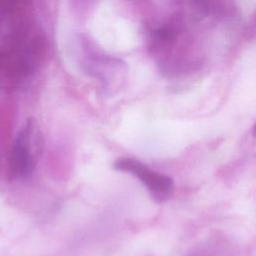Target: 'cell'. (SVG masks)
Segmentation results:
<instances>
[{
    "label": "cell",
    "instance_id": "6da1fadb",
    "mask_svg": "<svg viewBox=\"0 0 256 256\" xmlns=\"http://www.w3.org/2000/svg\"><path fill=\"white\" fill-rule=\"evenodd\" d=\"M2 33L0 84L15 87L38 70L46 52V41L31 19Z\"/></svg>",
    "mask_w": 256,
    "mask_h": 256
},
{
    "label": "cell",
    "instance_id": "7a4b0ae2",
    "mask_svg": "<svg viewBox=\"0 0 256 256\" xmlns=\"http://www.w3.org/2000/svg\"><path fill=\"white\" fill-rule=\"evenodd\" d=\"M43 148L41 128L35 119L30 118L18 131L8 152V177L11 180L29 177L41 157Z\"/></svg>",
    "mask_w": 256,
    "mask_h": 256
},
{
    "label": "cell",
    "instance_id": "3957f363",
    "mask_svg": "<svg viewBox=\"0 0 256 256\" xmlns=\"http://www.w3.org/2000/svg\"><path fill=\"white\" fill-rule=\"evenodd\" d=\"M113 167L117 171L132 174L139 179L148 190L151 198L157 203L167 201L173 194L174 183L171 177L150 169L135 158H119L114 162Z\"/></svg>",
    "mask_w": 256,
    "mask_h": 256
},
{
    "label": "cell",
    "instance_id": "277c9868",
    "mask_svg": "<svg viewBox=\"0 0 256 256\" xmlns=\"http://www.w3.org/2000/svg\"><path fill=\"white\" fill-rule=\"evenodd\" d=\"M31 0H0V33L28 19Z\"/></svg>",
    "mask_w": 256,
    "mask_h": 256
},
{
    "label": "cell",
    "instance_id": "5b68a950",
    "mask_svg": "<svg viewBox=\"0 0 256 256\" xmlns=\"http://www.w3.org/2000/svg\"><path fill=\"white\" fill-rule=\"evenodd\" d=\"M177 38V32L170 27H162L156 30L151 41V48L155 51H161L169 48Z\"/></svg>",
    "mask_w": 256,
    "mask_h": 256
},
{
    "label": "cell",
    "instance_id": "8992f818",
    "mask_svg": "<svg viewBox=\"0 0 256 256\" xmlns=\"http://www.w3.org/2000/svg\"><path fill=\"white\" fill-rule=\"evenodd\" d=\"M219 243L206 242L197 247L193 251H191L187 256H224V252L219 248Z\"/></svg>",
    "mask_w": 256,
    "mask_h": 256
},
{
    "label": "cell",
    "instance_id": "52a82bcc",
    "mask_svg": "<svg viewBox=\"0 0 256 256\" xmlns=\"http://www.w3.org/2000/svg\"><path fill=\"white\" fill-rule=\"evenodd\" d=\"M251 134L253 135V137H255V138H256V122H255V124H254V125H253V127H252Z\"/></svg>",
    "mask_w": 256,
    "mask_h": 256
}]
</instances>
